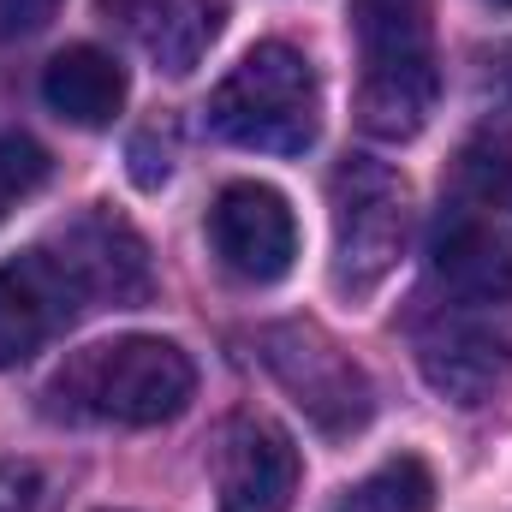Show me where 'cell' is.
<instances>
[{"label":"cell","instance_id":"19","mask_svg":"<svg viewBox=\"0 0 512 512\" xmlns=\"http://www.w3.org/2000/svg\"><path fill=\"white\" fill-rule=\"evenodd\" d=\"M60 12V0H0V36L24 42L36 30H48V18Z\"/></svg>","mask_w":512,"mask_h":512},{"label":"cell","instance_id":"4","mask_svg":"<svg viewBox=\"0 0 512 512\" xmlns=\"http://www.w3.org/2000/svg\"><path fill=\"white\" fill-rule=\"evenodd\" d=\"M328 215H334V292L346 298L382 292L405 256L411 185L376 155H346L328 179Z\"/></svg>","mask_w":512,"mask_h":512},{"label":"cell","instance_id":"10","mask_svg":"<svg viewBox=\"0 0 512 512\" xmlns=\"http://www.w3.org/2000/svg\"><path fill=\"white\" fill-rule=\"evenodd\" d=\"M429 274L447 298L501 310L512 304V239H501L471 203H441L429 227Z\"/></svg>","mask_w":512,"mask_h":512},{"label":"cell","instance_id":"9","mask_svg":"<svg viewBox=\"0 0 512 512\" xmlns=\"http://www.w3.org/2000/svg\"><path fill=\"white\" fill-rule=\"evenodd\" d=\"M298 447L280 423L268 417H239L221 435L215 453V501L221 512H292L298 501Z\"/></svg>","mask_w":512,"mask_h":512},{"label":"cell","instance_id":"14","mask_svg":"<svg viewBox=\"0 0 512 512\" xmlns=\"http://www.w3.org/2000/svg\"><path fill=\"white\" fill-rule=\"evenodd\" d=\"M429 507H435V477H429V465H423L417 453H399V459L376 465L358 489H346L334 512H429Z\"/></svg>","mask_w":512,"mask_h":512},{"label":"cell","instance_id":"11","mask_svg":"<svg viewBox=\"0 0 512 512\" xmlns=\"http://www.w3.org/2000/svg\"><path fill=\"white\" fill-rule=\"evenodd\" d=\"M96 12L126 36L155 72H197L227 30V0H96Z\"/></svg>","mask_w":512,"mask_h":512},{"label":"cell","instance_id":"7","mask_svg":"<svg viewBox=\"0 0 512 512\" xmlns=\"http://www.w3.org/2000/svg\"><path fill=\"white\" fill-rule=\"evenodd\" d=\"M42 251L54 256V268L66 274V286L78 292L84 310H131V304H143L155 292L149 245L114 209H84Z\"/></svg>","mask_w":512,"mask_h":512},{"label":"cell","instance_id":"17","mask_svg":"<svg viewBox=\"0 0 512 512\" xmlns=\"http://www.w3.org/2000/svg\"><path fill=\"white\" fill-rule=\"evenodd\" d=\"M0 512H54V477L30 459H0Z\"/></svg>","mask_w":512,"mask_h":512},{"label":"cell","instance_id":"3","mask_svg":"<svg viewBox=\"0 0 512 512\" xmlns=\"http://www.w3.org/2000/svg\"><path fill=\"white\" fill-rule=\"evenodd\" d=\"M209 131L256 155H304L322 131L316 66L292 42H256L251 54L209 90Z\"/></svg>","mask_w":512,"mask_h":512},{"label":"cell","instance_id":"15","mask_svg":"<svg viewBox=\"0 0 512 512\" xmlns=\"http://www.w3.org/2000/svg\"><path fill=\"white\" fill-rule=\"evenodd\" d=\"M48 173H54V155H48L36 137L6 131V137H0V221H6L18 203H30V197L48 185Z\"/></svg>","mask_w":512,"mask_h":512},{"label":"cell","instance_id":"2","mask_svg":"<svg viewBox=\"0 0 512 512\" xmlns=\"http://www.w3.org/2000/svg\"><path fill=\"white\" fill-rule=\"evenodd\" d=\"M358 24V126L382 143H411L441 102L423 0H352Z\"/></svg>","mask_w":512,"mask_h":512},{"label":"cell","instance_id":"21","mask_svg":"<svg viewBox=\"0 0 512 512\" xmlns=\"http://www.w3.org/2000/svg\"><path fill=\"white\" fill-rule=\"evenodd\" d=\"M495 6H507V12H512V0H495Z\"/></svg>","mask_w":512,"mask_h":512},{"label":"cell","instance_id":"18","mask_svg":"<svg viewBox=\"0 0 512 512\" xmlns=\"http://www.w3.org/2000/svg\"><path fill=\"white\" fill-rule=\"evenodd\" d=\"M131 179H137L143 191H161V185L173 179V137H167V131L131 137Z\"/></svg>","mask_w":512,"mask_h":512},{"label":"cell","instance_id":"16","mask_svg":"<svg viewBox=\"0 0 512 512\" xmlns=\"http://www.w3.org/2000/svg\"><path fill=\"white\" fill-rule=\"evenodd\" d=\"M459 179L471 191V209H512V137H477L459 155Z\"/></svg>","mask_w":512,"mask_h":512},{"label":"cell","instance_id":"6","mask_svg":"<svg viewBox=\"0 0 512 512\" xmlns=\"http://www.w3.org/2000/svg\"><path fill=\"white\" fill-rule=\"evenodd\" d=\"M411 346H417V370L453 405H489L512 376V334L495 328L489 310L441 298L429 310H417L411 322Z\"/></svg>","mask_w":512,"mask_h":512},{"label":"cell","instance_id":"20","mask_svg":"<svg viewBox=\"0 0 512 512\" xmlns=\"http://www.w3.org/2000/svg\"><path fill=\"white\" fill-rule=\"evenodd\" d=\"M483 96L512 102V42H501V48L483 54Z\"/></svg>","mask_w":512,"mask_h":512},{"label":"cell","instance_id":"13","mask_svg":"<svg viewBox=\"0 0 512 512\" xmlns=\"http://www.w3.org/2000/svg\"><path fill=\"white\" fill-rule=\"evenodd\" d=\"M42 102L66 126L84 131L114 126V114L126 108V66L96 42H72L42 66Z\"/></svg>","mask_w":512,"mask_h":512},{"label":"cell","instance_id":"12","mask_svg":"<svg viewBox=\"0 0 512 512\" xmlns=\"http://www.w3.org/2000/svg\"><path fill=\"white\" fill-rule=\"evenodd\" d=\"M78 316H84L78 292L66 286V274L42 245L18 262H0V370H18L24 358H36Z\"/></svg>","mask_w":512,"mask_h":512},{"label":"cell","instance_id":"5","mask_svg":"<svg viewBox=\"0 0 512 512\" xmlns=\"http://www.w3.org/2000/svg\"><path fill=\"white\" fill-rule=\"evenodd\" d=\"M256 358L268 364V376L292 393V405L322 429V435H358L376 411V387L352 364V352L316 328V322H274L256 334Z\"/></svg>","mask_w":512,"mask_h":512},{"label":"cell","instance_id":"1","mask_svg":"<svg viewBox=\"0 0 512 512\" xmlns=\"http://www.w3.org/2000/svg\"><path fill=\"white\" fill-rule=\"evenodd\" d=\"M191 399H197V364L161 334H126V340L84 346L42 387L48 417L102 423V429L173 423Z\"/></svg>","mask_w":512,"mask_h":512},{"label":"cell","instance_id":"8","mask_svg":"<svg viewBox=\"0 0 512 512\" xmlns=\"http://www.w3.org/2000/svg\"><path fill=\"white\" fill-rule=\"evenodd\" d=\"M209 245L227 274H239L251 286H274L298 262V215L274 185L239 179L209 209Z\"/></svg>","mask_w":512,"mask_h":512}]
</instances>
